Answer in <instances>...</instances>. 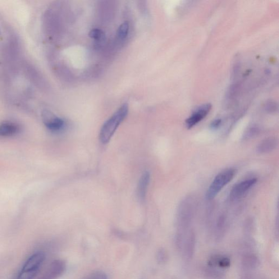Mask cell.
<instances>
[{"mask_svg":"<svg viewBox=\"0 0 279 279\" xmlns=\"http://www.w3.org/2000/svg\"><path fill=\"white\" fill-rule=\"evenodd\" d=\"M130 30V25L128 22L126 21L123 22L120 27L117 31V35L119 38L121 39H125L129 33Z\"/></svg>","mask_w":279,"mask_h":279,"instance_id":"11","label":"cell"},{"mask_svg":"<svg viewBox=\"0 0 279 279\" xmlns=\"http://www.w3.org/2000/svg\"><path fill=\"white\" fill-rule=\"evenodd\" d=\"M128 113V105L124 104L104 123L100 132V140L106 144L112 138L117 128L125 120Z\"/></svg>","mask_w":279,"mask_h":279,"instance_id":"1","label":"cell"},{"mask_svg":"<svg viewBox=\"0 0 279 279\" xmlns=\"http://www.w3.org/2000/svg\"><path fill=\"white\" fill-rule=\"evenodd\" d=\"M216 263L218 266L222 268H227L230 266V260L227 258H222L217 260Z\"/></svg>","mask_w":279,"mask_h":279,"instance_id":"15","label":"cell"},{"mask_svg":"<svg viewBox=\"0 0 279 279\" xmlns=\"http://www.w3.org/2000/svg\"><path fill=\"white\" fill-rule=\"evenodd\" d=\"M236 173L234 168L227 169L223 171L214 178L210 185L206 193V198L211 200L216 197L217 195L227 185L233 180Z\"/></svg>","mask_w":279,"mask_h":279,"instance_id":"3","label":"cell"},{"mask_svg":"<svg viewBox=\"0 0 279 279\" xmlns=\"http://www.w3.org/2000/svg\"><path fill=\"white\" fill-rule=\"evenodd\" d=\"M149 180L150 174L149 172H145L140 178L138 188H137V195H138V198L141 200H144L145 198Z\"/></svg>","mask_w":279,"mask_h":279,"instance_id":"10","label":"cell"},{"mask_svg":"<svg viewBox=\"0 0 279 279\" xmlns=\"http://www.w3.org/2000/svg\"><path fill=\"white\" fill-rule=\"evenodd\" d=\"M19 126L12 122H4L0 124V137H10L19 132Z\"/></svg>","mask_w":279,"mask_h":279,"instance_id":"9","label":"cell"},{"mask_svg":"<svg viewBox=\"0 0 279 279\" xmlns=\"http://www.w3.org/2000/svg\"><path fill=\"white\" fill-rule=\"evenodd\" d=\"M45 259L42 251H37L32 254L21 267L17 279H34L42 268Z\"/></svg>","mask_w":279,"mask_h":279,"instance_id":"2","label":"cell"},{"mask_svg":"<svg viewBox=\"0 0 279 279\" xmlns=\"http://www.w3.org/2000/svg\"><path fill=\"white\" fill-rule=\"evenodd\" d=\"M256 178L242 181L233 186L231 190L230 198L232 201H235L243 197L244 194L248 192L257 183Z\"/></svg>","mask_w":279,"mask_h":279,"instance_id":"5","label":"cell"},{"mask_svg":"<svg viewBox=\"0 0 279 279\" xmlns=\"http://www.w3.org/2000/svg\"><path fill=\"white\" fill-rule=\"evenodd\" d=\"M268 110L269 112H274L276 109V105L274 103H271L268 105Z\"/></svg>","mask_w":279,"mask_h":279,"instance_id":"17","label":"cell"},{"mask_svg":"<svg viewBox=\"0 0 279 279\" xmlns=\"http://www.w3.org/2000/svg\"><path fill=\"white\" fill-rule=\"evenodd\" d=\"M211 108V104H205L196 109L195 111L186 121V126L187 129H191L204 120L207 116Z\"/></svg>","mask_w":279,"mask_h":279,"instance_id":"4","label":"cell"},{"mask_svg":"<svg viewBox=\"0 0 279 279\" xmlns=\"http://www.w3.org/2000/svg\"><path fill=\"white\" fill-rule=\"evenodd\" d=\"M66 264L61 260H54L48 268L43 279H56L65 272Z\"/></svg>","mask_w":279,"mask_h":279,"instance_id":"7","label":"cell"},{"mask_svg":"<svg viewBox=\"0 0 279 279\" xmlns=\"http://www.w3.org/2000/svg\"><path fill=\"white\" fill-rule=\"evenodd\" d=\"M89 36L91 38L97 41H101L104 38L103 32L98 29H94L91 30L90 32Z\"/></svg>","mask_w":279,"mask_h":279,"instance_id":"12","label":"cell"},{"mask_svg":"<svg viewBox=\"0 0 279 279\" xmlns=\"http://www.w3.org/2000/svg\"><path fill=\"white\" fill-rule=\"evenodd\" d=\"M278 145V140L274 137H270L262 140L257 146L256 150L259 154H266L273 151Z\"/></svg>","mask_w":279,"mask_h":279,"instance_id":"8","label":"cell"},{"mask_svg":"<svg viewBox=\"0 0 279 279\" xmlns=\"http://www.w3.org/2000/svg\"><path fill=\"white\" fill-rule=\"evenodd\" d=\"M259 129L257 127H253L245 132L244 134L245 139H249L254 138L259 133Z\"/></svg>","mask_w":279,"mask_h":279,"instance_id":"13","label":"cell"},{"mask_svg":"<svg viewBox=\"0 0 279 279\" xmlns=\"http://www.w3.org/2000/svg\"></svg>","mask_w":279,"mask_h":279,"instance_id":"18","label":"cell"},{"mask_svg":"<svg viewBox=\"0 0 279 279\" xmlns=\"http://www.w3.org/2000/svg\"><path fill=\"white\" fill-rule=\"evenodd\" d=\"M84 279H108L106 274L102 272H96L91 274Z\"/></svg>","mask_w":279,"mask_h":279,"instance_id":"14","label":"cell"},{"mask_svg":"<svg viewBox=\"0 0 279 279\" xmlns=\"http://www.w3.org/2000/svg\"><path fill=\"white\" fill-rule=\"evenodd\" d=\"M43 122L50 130L56 131L61 130L65 125V122L62 119L54 115L51 112H45L43 113Z\"/></svg>","mask_w":279,"mask_h":279,"instance_id":"6","label":"cell"},{"mask_svg":"<svg viewBox=\"0 0 279 279\" xmlns=\"http://www.w3.org/2000/svg\"><path fill=\"white\" fill-rule=\"evenodd\" d=\"M222 123V120L221 119H216V120H214L211 124L210 125V129L212 130H217L219 128L221 127Z\"/></svg>","mask_w":279,"mask_h":279,"instance_id":"16","label":"cell"}]
</instances>
